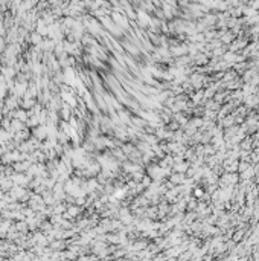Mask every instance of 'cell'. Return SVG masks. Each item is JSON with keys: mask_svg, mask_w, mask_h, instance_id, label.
I'll use <instances>...</instances> for the list:
<instances>
[{"mask_svg": "<svg viewBox=\"0 0 259 261\" xmlns=\"http://www.w3.org/2000/svg\"><path fill=\"white\" fill-rule=\"evenodd\" d=\"M194 194H195V196H197L198 198H200V197H203V196H204V189H201L200 186H197L195 191H194Z\"/></svg>", "mask_w": 259, "mask_h": 261, "instance_id": "2", "label": "cell"}, {"mask_svg": "<svg viewBox=\"0 0 259 261\" xmlns=\"http://www.w3.org/2000/svg\"><path fill=\"white\" fill-rule=\"evenodd\" d=\"M256 104H258V98H256V96H253V98H249V99H247V105H253V107H255Z\"/></svg>", "mask_w": 259, "mask_h": 261, "instance_id": "3", "label": "cell"}, {"mask_svg": "<svg viewBox=\"0 0 259 261\" xmlns=\"http://www.w3.org/2000/svg\"><path fill=\"white\" fill-rule=\"evenodd\" d=\"M183 180H185L183 173H179V174H171V176H169V182H171V183H181Z\"/></svg>", "mask_w": 259, "mask_h": 261, "instance_id": "1", "label": "cell"}]
</instances>
